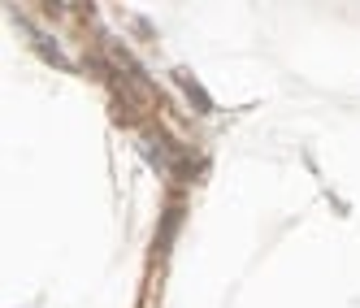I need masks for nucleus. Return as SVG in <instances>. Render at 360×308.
Returning <instances> with one entry per match:
<instances>
[{
	"mask_svg": "<svg viewBox=\"0 0 360 308\" xmlns=\"http://www.w3.org/2000/svg\"><path fill=\"white\" fill-rule=\"evenodd\" d=\"M178 87H183V91L191 96V105H195L200 113H209V109H213V105H209V96H204V91H200V87H195V83L187 79V74H178Z\"/></svg>",
	"mask_w": 360,
	"mask_h": 308,
	"instance_id": "obj_1",
	"label": "nucleus"
}]
</instances>
